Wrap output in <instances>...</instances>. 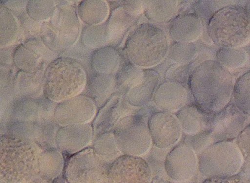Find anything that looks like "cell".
<instances>
[{"label":"cell","instance_id":"cell-1","mask_svg":"<svg viewBox=\"0 0 250 183\" xmlns=\"http://www.w3.org/2000/svg\"><path fill=\"white\" fill-rule=\"evenodd\" d=\"M234 81L230 72L216 60L204 61L192 72L189 87L196 103L208 113H216L229 103Z\"/></svg>","mask_w":250,"mask_h":183},{"label":"cell","instance_id":"cell-2","mask_svg":"<svg viewBox=\"0 0 250 183\" xmlns=\"http://www.w3.org/2000/svg\"><path fill=\"white\" fill-rule=\"evenodd\" d=\"M42 150L35 143L10 133L0 136V178L10 183H28L38 175Z\"/></svg>","mask_w":250,"mask_h":183},{"label":"cell","instance_id":"cell-3","mask_svg":"<svg viewBox=\"0 0 250 183\" xmlns=\"http://www.w3.org/2000/svg\"><path fill=\"white\" fill-rule=\"evenodd\" d=\"M87 75L83 67L69 56L56 58L47 65L43 76V95L59 103L82 93Z\"/></svg>","mask_w":250,"mask_h":183},{"label":"cell","instance_id":"cell-4","mask_svg":"<svg viewBox=\"0 0 250 183\" xmlns=\"http://www.w3.org/2000/svg\"><path fill=\"white\" fill-rule=\"evenodd\" d=\"M169 47L165 32L154 24L144 22L128 35L124 48L127 60L139 67L158 64L167 56Z\"/></svg>","mask_w":250,"mask_h":183},{"label":"cell","instance_id":"cell-5","mask_svg":"<svg viewBox=\"0 0 250 183\" xmlns=\"http://www.w3.org/2000/svg\"><path fill=\"white\" fill-rule=\"evenodd\" d=\"M212 41L221 47H242L249 42V10L240 5H229L214 13L207 26Z\"/></svg>","mask_w":250,"mask_h":183},{"label":"cell","instance_id":"cell-6","mask_svg":"<svg viewBox=\"0 0 250 183\" xmlns=\"http://www.w3.org/2000/svg\"><path fill=\"white\" fill-rule=\"evenodd\" d=\"M51 17L43 22L40 36L44 45L55 54L64 52L73 45L81 33L80 20L70 1H55Z\"/></svg>","mask_w":250,"mask_h":183},{"label":"cell","instance_id":"cell-7","mask_svg":"<svg viewBox=\"0 0 250 183\" xmlns=\"http://www.w3.org/2000/svg\"><path fill=\"white\" fill-rule=\"evenodd\" d=\"M197 160L198 168L206 178L235 175L244 163L234 139L210 145L199 155Z\"/></svg>","mask_w":250,"mask_h":183},{"label":"cell","instance_id":"cell-8","mask_svg":"<svg viewBox=\"0 0 250 183\" xmlns=\"http://www.w3.org/2000/svg\"><path fill=\"white\" fill-rule=\"evenodd\" d=\"M113 132L123 155L142 157L150 148L152 141L143 116L132 112L121 119Z\"/></svg>","mask_w":250,"mask_h":183},{"label":"cell","instance_id":"cell-9","mask_svg":"<svg viewBox=\"0 0 250 183\" xmlns=\"http://www.w3.org/2000/svg\"><path fill=\"white\" fill-rule=\"evenodd\" d=\"M109 1L112 5L107 19L103 23L106 46L115 47L137 22L143 12L144 1Z\"/></svg>","mask_w":250,"mask_h":183},{"label":"cell","instance_id":"cell-10","mask_svg":"<svg viewBox=\"0 0 250 183\" xmlns=\"http://www.w3.org/2000/svg\"><path fill=\"white\" fill-rule=\"evenodd\" d=\"M111 166L101 161L91 148H85L69 159L65 179L68 183H107Z\"/></svg>","mask_w":250,"mask_h":183},{"label":"cell","instance_id":"cell-11","mask_svg":"<svg viewBox=\"0 0 250 183\" xmlns=\"http://www.w3.org/2000/svg\"><path fill=\"white\" fill-rule=\"evenodd\" d=\"M96 111L92 100L81 93L58 103L53 118L60 127L87 124L94 118Z\"/></svg>","mask_w":250,"mask_h":183},{"label":"cell","instance_id":"cell-12","mask_svg":"<svg viewBox=\"0 0 250 183\" xmlns=\"http://www.w3.org/2000/svg\"><path fill=\"white\" fill-rule=\"evenodd\" d=\"M249 117L234 103H229L220 111L214 113L209 127L212 144L234 140L246 127Z\"/></svg>","mask_w":250,"mask_h":183},{"label":"cell","instance_id":"cell-13","mask_svg":"<svg viewBox=\"0 0 250 183\" xmlns=\"http://www.w3.org/2000/svg\"><path fill=\"white\" fill-rule=\"evenodd\" d=\"M152 173L141 157L123 155L111 165L107 183H150Z\"/></svg>","mask_w":250,"mask_h":183},{"label":"cell","instance_id":"cell-14","mask_svg":"<svg viewBox=\"0 0 250 183\" xmlns=\"http://www.w3.org/2000/svg\"><path fill=\"white\" fill-rule=\"evenodd\" d=\"M165 170L172 181L185 183L191 179L198 169V160L194 150L182 143L173 148L167 155Z\"/></svg>","mask_w":250,"mask_h":183},{"label":"cell","instance_id":"cell-15","mask_svg":"<svg viewBox=\"0 0 250 183\" xmlns=\"http://www.w3.org/2000/svg\"><path fill=\"white\" fill-rule=\"evenodd\" d=\"M147 126L152 144L157 147L167 149L175 145L182 135V130L176 116L160 111L148 118Z\"/></svg>","mask_w":250,"mask_h":183},{"label":"cell","instance_id":"cell-16","mask_svg":"<svg viewBox=\"0 0 250 183\" xmlns=\"http://www.w3.org/2000/svg\"><path fill=\"white\" fill-rule=\"evenodd\" d=\"M125 96L114 93L99 110L93 124L94 138L104 133L112 131L118 122L135 111Z\"/></svg>","mask_w":250,"mask_h":183},{"label":"cell","instance_id":"cell-17","mask_svg":"<svg viewBox=\"0 0 250 183\" xmlns=\"http://www.w3.org/2000/svg\"><path fill=\"white\" fill-rule=\"evenodd\" d=\"M190 98V90L183 83L167 80L159 83L152 98L162 111L171 113L188 104Z\"/></svg>","mask_w":250,"mask_h":183},{"label":"cell","instance_id":"cell-18","mask_svg":"<svg viewBox=\"0 0 250 183\" xmlns=\"http://www.w3.org/2000/svg\"><path fill=\"white\" fill-rule=\"evenodd\" d=\"M53 52L42 42L34 41L19 46L14 55V62L21 71L29 73L45 70L46 62L53 58Z\"/></svg>","mask_w":250,"mask_h":183},{"label":"cell","instance_id":"cell-19","mask_svg":"<svg viewBox=\"0 0 250 183\" xmlns=\"http://www.w3.org/2000/svg\"><path fill=\"white\" fill-rule=\"evenodd\" d=\"M94 139L89 123L60 127L56 137L57 148L61 152L73 154L90 145Z\"/></svg>","mask_w":250,"mask_h":183},{"label":"cell","instance_id":"cell-20","mask_svg":"<svg viewBox=\"0 0 250 183\" xmlns=\"http://www.w3.org/2000/svg\"><path fill=\"white\" fill-rule=\"evenodd\" d=\"M214 113H208L196 103H188L176 112V117L182 131L193 135L209 129Z\"/></svg>","mask_w":250,"mask_h":183},{"label":"cell","instance_id":"cell-21","mask_svg":"<svg viewBox=\"0 0 250 183\" xmlns=\"http://www.w3.org/2000/svg\"><path fill=\"white\" fill-rule=\"evenodd\" d=\"M203 31L202 21L194 13L180 15L173 19L169 27L170 37L175 41L193 43Z\"/></svg>","mask_w":250,"mask_h":183},{"label":"cell","instance_id":"cell-22","mask_svg":"<svg viewBox=\"0 0 250 183\" xmlns=\"http://www.w3.org/2000/svg\"><path fill=\"white\" fill-rule=\"evenodd\" d=\"M115 90V75L93 72L87 77L85 88L82 93L91 98L97 108L103 106Z\"/></svg>","mask_w":250,"mask_h":183},{"label":"cell","instance_id":"cell-23","mask_svg":"<svg viewBox=\"0 0 250 183\" xmlns=\"http://www.w3.org/2000/svg\"><path fill=\"white\" fill-rule=\"evenodd\" d=\"M142 81L129 90L125 95L128 103L132 106L141 107L147 104L152 98L154 92L159 84L160 76L152 69H143Z\"/></svg>","mask_w":250,"mask_h":183},{"label":"cell","instance_id":"cell-24","mask_svg":"<svg viewBox=\"0 0 250 183\" xmlns=\"http://www.w3.org/2000/svg\"><path fill=\"white\" fill-rule=\"evenodd\" d=\"M123 61L122 55L115 47L105 46L93 52L90 64L93 72L115 75Z\"/></svg>","mask_w":250,"mask_h":183},{"label":"cell","instance_id":"cell-25","mask_svg":"<svg viewBox=\"0 0 250 183\" xmlns=\"http://www.w3.org/2000/svg\"><path fill=\"white\" fill-rule=\"evenodd\" d=\"M64 167L62 153L57 148L42 150L38 160V174L52 182L60 177Z\"/></svg>","mask_w":250,"mask_h":183},{"label":"cell","instance_id":"cell-26","mask_svg":"<svg viewBox=\"0 0 250 183\" xmlns=\"http://www.w3.org/2000/svg\"><path fill=\"white\" fill-rule=\"evenodd\" d=\"M76 11L80 21L86 25L95 26L106 21L110 8L108 1L83 0L80 1Z\"/></svg>","mask_w":250,"mask_h":183},{"label":"cell","instance_id":"cell-27","mask_svg":"<svg viewBox=\"0 0 250 183\" xmlns=\"http://www.w3.org/2000/svg\"><path fill=\"white\" fill-rule=\"evenodd\" d=\"M44 71L29 73L21 71L15 82L17 95L22 99L35 98L43 94Z\"/></svg>","mask_w":250,"mask_h":183},{"label":"cell","instance_id":"cell-28","mask_svg":"<svg viewBox=\"0 0 250 183\" xmlns=\"http://www.w3.org/2000/svg\"><path fill=\"white\" fill-rule=\"evenodd\" d=\"M143 69L131 63L124 60L115 74V90L114 93L125 95L142 81Z\"/></svg>","mask_w":250,"mask_h":183},{"label":"cell","instance_id":"cell-29","mask_svg":"<svg viewBox=\"0 0 250 183\" xmlns=\"http://www.w3.org/2000/svg\"><path fill=\"white\" fill-rule=\"evenodd\" d=\"M91 148L101 161L109 165L123 155L112 131L104 133L95 137Z\"/></svg>","mask_w":250,"mask_h":183},{"label":"cell","instance_id":"cell-30","mask_svg":"<svg viewBox=\"0 0 250 183\" xmlns=\"http://www.w3.org/2000/svg\"><path fill=\"white\" fill-rule=\"evenodd\" d=\"M177 0L144 1V12L146 18L154 23H161L172 18L178 11Z\"/></svg>","mask_w":250,"mask_h":183},{"label":"cell","instance_id":"cell-31","mask_svg":"<svg viewBox=\"0 0 250 183\" xmlns=\"http://www.w3.org/2000/svg\"><path fill=\"white\" fill-rule=\"evenodd\" d=\"M217 61L224 68L236 69L246 64L249 53L242 47H221L216 54Z\"/></svg>","mask_w":250,"mask_h":183},{"label":"cell","instance_id":"cell-32","mask_svg":"<svg viewBox=\"0 0 250 183\" xmlns=\"http://www.w3.org/2000/svg\"><path fill=\"white\" fill-rule=\"evenodd\" d=\"M36 123L34 143L42 150L57 148L56 137L60 126L54 118L39 121Z\"/></svg>","mask_w":250,"mask_h":183},{"label":"cell","instance_id":"cell-33","mask_svg":"<svg viewBox=\"0 0 250 183\" xmlns=\"http://www.w3.org/2000/svg\"><path fill=\"white\" fill-rule=\"evenodd\" d=\"M18 32V24L12 11L4 4H0V47L11 44Z\"/></svg>","mask_w":250,"mask_h":183},{"label":"cell","instance_id":"cell-34","mask_svg":"<svg viewBox=\"0 0 250 183\" xmlns=\"http://www.w3.org/2000/svg\"><path fill=\"white\" fill-rule=\"evenodd\" d=\"M250 71L241 75L235 82L232 96L234 104L245 114L250 115Z\"/></svg>","mask_w":250,"mask_h":183},{"label":"cell","instance_id":"cell-35","mask_svg":"<svg viewBox=\"0 0 250 183\" xmlns=\"http://www.w3.org/2000/svg\"><path fill=\"white\" fill-rule=\"evenodd\" d=\"M196 47L193 43L174 41L168 47V60L178 65H186L193 59Z\"/></svg>","mask_w":250,"mask_h":183},{"label":"cell","instance_id":"cell-36","mask_svg":"<svg viewBox=\"0 0 250 183\" xmlns=\"http://www.w3.org/2000/svg\"><path fill=\"white\" fill-rule=\"evenodd\" d=\"M56 3L53 0H30L26 5V11L32 20L40 22L48 20L53 15Z\"/></svg>","mask_w":250,"mask_h":183},{"label":"cell","instance_id":"cell-37","mask_svg":"<svg viewBox=\"0 0 250 183\" xmlns=\"http://www.w3.org/2000/svg\"><path fill=\"white\" fill-rule=\"evenodd\" d=\"M184 143L188 145L196 155H199L212 144L210 130L206 129L193 135H187Z\"/></svg>","mask_w":250,"mask_h":183},{"label":"cell","instance_id":"cell-38","mask_svg":"<svg viewBox=\"0 0 250 183\" xmlns=\"http://www.w3.org/2000/svg\"><path fill=\"white\" fill-rule=\"evenodd\" d=\"M235 142L244 158L250 163V125L248 124L236 138Z\"/></svg>","mask_w":250,"mask_h":183},{"label":"cell","instance_id":"cell-39","mask_svg":"<svg viewBox=\"0 0 250 183\" xmlns=\"http://www.w3.org/2000/svg\"><path fill=\"white\" fill-rule=\"evenodd\" d=\"M203 183H246L236 174L228 177H211L207 178Z\"/></svg>","mask_w":250,"mask_h":183},{"label":"cell","instance_id":"cell-40","mask_svg":"<svg viewBox=\"0 0 250 183\" xmlns=\"http://www.w3.org/2000/svg\"><path fill=\"white\" fill-rule=\"evenodd\" d=\"M51 182L38 175L35 179L28 183H51Z\"/></svg>","mask_w":250,"mask_h":183},{"label":"cell","instance_id":"cell-41","mask_svg":"<svg viewBox=\"0 0 250 183\" xmlns=\"http://www.w3.org/2000/svg\"><path fill=\"white\" fill-rule=\"evenodd\" d=\"M51 183H68L66 180L62 177H59L54 180Z\"/></svg>","mask_w":250,"mask_h":183},{"label":"cell","instance_id":"cell-42","mask_svg":"<svg viewBox=\"0 0 250 183\" xmlns=\"http://www.w3.org/2000/svg\"><path fill=\"white\" fill-rule=\"evenodd\" d=\"M3 113V106L1 100L0 98V122L2 119V115Z\"/></svg>","mask_w":250,"mask_h":183},{"label":"cell","instance_id":"cell-43","mask_svg":"<svg viewBox=\"0 0 250 183\" xmlns=\"http://www.w3.org/2000/svg\"><path fill=\"white\" fill-rule=\"evenodd\" d=\"M168 183L167 182H166L165 181H158V179H155V180H153V181H151V183Z\"/></svg>","mask_w":250,"mask_h":183},{"label":"cell","instance_id":"cell-44","mask_svg":"<svg viewBox=\"0 0 250 183\" xmlns=\"http://www.w3.org/2000/svg\"><path fill=\"white\" fill-rule=\"evenodd\" d=\"M0 183H10L0 178Z\"/></svg>","mask_w":250,"mask_h":183}]
</instances>
